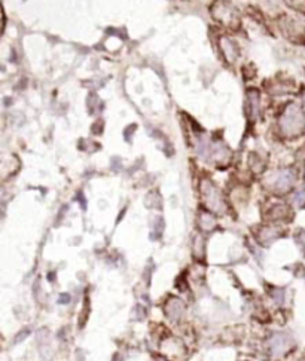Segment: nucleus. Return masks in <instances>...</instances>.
I'll return each mask as SVG.
<instances>
[{"mask_svg": "<svg viewBox=\"0 0 305 361\" xmlns=\"http://www.w3.org/2000/svg\"><path fill=\"white\" fill-rule=\"evenodd\" d=\"M247 109L249 115L253 120L259 119L262 113V103H261V94L258 90L247 91Z\"/></svg>", "mask_w": 305, "mask_h": 361, "instance_id": "7", "label": "nucleus"}, {"mask_svg": "<svg viewBox=\"0 0 305 361\" xmlns=\"http://www.w3.org/2000/svg\"><path fill=\"white\" fill-rule=\"evenodd\" d=\"M295 202L298 204V205H302L305 202V192H299V193H296V196H295Z\"/></svg>", "mask_w": 305, "mask_h": 361, "instance_id": "17", "label": "nucleus"}, {"mask_svg": "<svg viewBox=\"0 0 305 361\" xmlns=\"http://www.w3.org/2000/svg\"><path fill=\"white\" fill-rule=\"evenodd\" d=\"M217 45H219V49H220L223 58L226 61V64H234L235 61L238 60L240 48H238V43L232 37L222 34V36L217 37Z\"/></svg>", "mask_w": 305, "mask_h": 361, "instance_id": "6", "label": "nucleus"}, {"mask_svg": "<svg viewBox=\"0 0 305 361\" xmlns=\"http://www.w3.org/2000/svg\"><path fill=\"white\" fill-rule=\"evenodd\" d=\"M286 5L301 14H305V0H284Z\"/></svg>", "mask_w": 305, "mask_h": 361, "instance_id": "15", "label": "nucleus"}, {"mask_svg": "<svg viewBox=\"0 0 305 361\" xmlns=\"http://www.w3.org/2000/svg\"><path fill=\"white\" fill-rule=\"evenodd\" d=\"M201 198L206 205V208L216 214H223L226 210L225 198L220 192V189L209 179L201 180Z\"/></svg>", "mask_w": 305, "mask_h": 361, "instance_id": "3", "label": "nucleus"}, {"mask_svg": "<svg viewBox=\"0 0 305 361\" xmlns=\"http://www.w3.org/2000/svg\"><path fill=\"white\" fill-rule=\"evenodd\" d=\"M216 226V220L212 211H201L200 212V228L203 231H212Z\"/></svg>", "mask_w": 305, "mask_h": 361, "instance_id": "12", "label": "nucleus"}, {"mask_svg": "<svg viewBox=\"0 0 305 361\" xmlns=\"http://www.w3.org/2000/svg\"><path fill=\"white\" fill-rule=\"evenodd\" d=\"M277 27L280 33L296 45H305V27L301 24V21L295 20L290 15L280 14L277 17Z\"/></svg>", "mask_w": 305, "mask_h": 361, "instance_id": "4", "label": "nucleus"}, {"mask_svg": "<svg viewBox=\"0 0 305 361\" xmlns=\"http://www.w3.org/2000/svg\"><path fill=\"white\" fill-rule=\"evenodd\" d=\"M210 14L216 23L226 30L237 31L241 27V15L238 8L229 0H216L210 6Z\"/></svg>", "mask_w": 305, "mask_h": 361, "instance_id": "2", "label": "nucleus"}, {"mask_svg": "<svg viewBox=\"0 0 305 361\" xmlns=\"http://www.w3.org/2000/svg\"><path fill=\"white\" fill-rule=\"evenodd\" d=\"M278 132L283 138L293 140L304 134L305 115L302 107L298 103H289L277 120Z\"/></svg>", "mask_w": 305, "mask_h": 361, "instance_id": "1", "label": "nucleus"}, {"mask_svg": "<svg viewBox=\"0 0 305 361\" xmlns=\"http://www.w3.org/2000/svg\"><path fill=\"white\" fill-rule=\"evenodd\" d=\"M264 184L268 190L274 193H286L295 184V173L293 170H278L265 177Z\"/></svg>", "mask_w": 305, "mask_h": 361, "instance_id": "5", "label": "nucleus"}, {"mask_svg": "<svg viewBox=\"0 0 305 361\" xmlns=\"http://www.w3.org/2000/svg\"><path fill=\"white\" fill-rule=\"evenodd\" d=\"M165 312L171 320H179L185 312V306L179 299H171L165 306Z\"/></svg>", "mask_w": 305, "mask_h": 361, "instance_id": "10", "label": "nucleus"}, {"mask_svg": "<svg viewBox=\"0 0 305 361\" xmlns=\"http://www.w3.org/2000/svg\"><path fill=\"white\" fill-rule=\"evenodd\" d=\"M210 158L219 165H226L231 159V151L222 141H213L212 143V151H210Z\"/></svg>", "mask_w": 305, "mask_h": 361, "instance_id": "8", "label": "nucleus"}, {"mask_svg": "<svg viewBox=\"0 0 305 361\" xmlns=\"http://www.w3.org/2000/svg\"><path fill=\"white\" fill-rule=\"evenodd\" d=\"M287 337L284 334H275L274 337L271 339V349L274 354H280L283 351H286L287 348Z\"/></svg>", "mask_w": 305, "mask_h": 361, "instance_id": "13", "label": "nucleus"}, {"mask_svg": "<svg viewBox=\"0 0 305 361\" xmlns=\"http://www.w3.org/2000/svg\"><path fill=\"white\" fill-rule=\"evenodd\" d=\"M278 237V231L274 228H262L261 229V234H259V241L264 242V244H268L271 241Z\"/></svg>", "mask_w": 305, "mask_h": 361, "instance_id": "14", "label": "nucleus"}, {"mask_svg": "<svg viewBox=\"0 0 305 361\" xmlns=\"http://www.w3.org/2000/svg\"><path fill=\"white\" fill-rule=\"evenodd\" d=\"M249 164H250V167L253 168V171L255 173H261L262 170H264V164H262V161L253 153L252 156H250V161H249Z\"/></svg>", "mask_w": 305, "mask_h": 361, "instance_id": "16", "label": "nucleus"}, {"mask_svg": "<svg viewBox=\"0 0 305 361\" xmlns=\"http://www.w3.org/2000/svg\"><path fill=\"white\" fill-rule=\"evenodd\" d=\"M289 212L290 210L286 207V205H283V204H277L274 207H271L268 212H267V217L270 219V220H284L287 215H289Z\"/></svg>", "mask_w": 305, "mask_h": 361, "instance_id": "11", "label": "nucleus"}, {"mask_svg": "<svg viewBox=\"0 0 305 361\" xmlns=\"http://www.w3.org/2000/svg\"><path fill=\"white\" fill-rule=\"evenodd\" d=\"M267 91L271 95H284V94H290L293 91H296V87L293 82H286V81H273L268 82L265 85Z\"/></svg>", "mask_w": 305, "mask_h": 361, "instance_id": "9", "label": "nucleus"}, {"mask_svg": "<svg viewBox=\"0 0 305 361\" xmlns=\"http://www.w3.org/2000/svg\"><path fill=\"white\" fill-rule=\"evenodd\" d=\"M158 361H164V360H158Z\"/></svg>", "mask_w": 305, "mask_h": 361, "instance_id": "18", "label": "nucleus"}]
</instances>
